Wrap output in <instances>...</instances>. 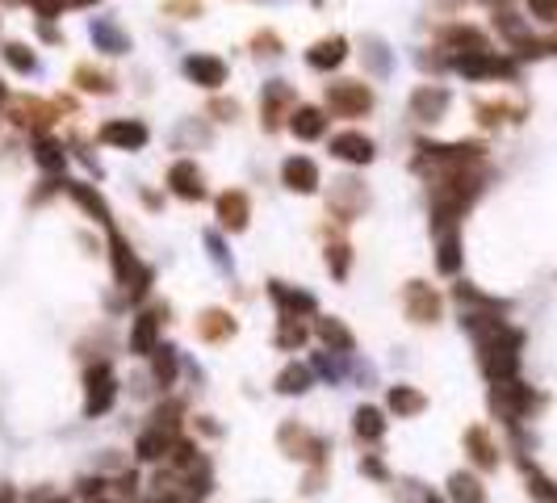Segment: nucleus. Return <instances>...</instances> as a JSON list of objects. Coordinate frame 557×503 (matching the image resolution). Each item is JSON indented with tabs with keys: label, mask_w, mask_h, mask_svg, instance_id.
Returning <instances> with one entry per match:
<instances>
[{
	"label": "nucleus",
	"mask_w": 557,
	"mask_h": 503,
	"mask_svg": "<svg viewBox=\"0 0 557 503\" xmlns=\"http://www.w3.org/2000/svg\"><path fill=\"white\" fill-rule=\"evenodd\" d=\"M315 5H323V0H315Z\"/></svg>",
	"instance_id": "nucleus-55"
},
{
	"label": "nucleus",
	"mask_w": 557,
	"mask_h": 503,
	"mask_svg": "<svg viewBox=\"0 0 557 503\" xmlns=\"http://www.w3.org/2000/svg\"><path fill=\"white\" fill-rule=\"evenodd\" d=\"M403 311L411 323H436L440 319V294L424 281H406L403 290Z\"/></svg>",
	"instance_id": "nucleus-8"
},
{
	"label": "nucleus",
	"mask_w": 557,
	"mask_h": 503,
	"mask_svg": "<svg viewBox=\"0 0 557 503\" xmlns=\"http://www.w3.org/2000/svg\"><path fill=\"white\" fill-rule=\"evenodd\" d=\"M361 474L365 478H373V482H382V487L390 482V470H386V461L377 458V453H365L361 458Z\"/></svg>",
	"instance_id": "nucleus-44"
},
{
	"label": "nucleus",
	"mask_w": 557,
	"mask_h": 503,
	"mask_svg": "<svg viewBox=\"0 0 557 503\" xmlns=\"http://www.w3.org/2000/svg\"><path fill=\"white\" fill-rule=\"evenodd\" d=\"M541 403H545V399H541V394H536L528 382H520V378L491 386V411H494V416H499L507 428H520Z\"/></svg>",
	"instance_id": "nucleus-3"
},
{
	"label": "nucleus",
	"mask_w": 557,
	"mask_h": 503,
	"mask_svg": "<svg viewBox=\"0 0 557 503\" xmlns=\"http://www.w3.org/2000/svg\"><path fill=\"white\" fill-rule=\"evenodd\" d=\"M373 105V93L361 84V80H339V84H327V110L336 118H361Z\"/></svg>",
	"instance_id": "nucleus-7"
},
{
	"label": "nucleus",
	"mask_w": 557,
	"mask_h": 503,
	"mask_svg": "<svg viewBox=\"0 0 557 503\" xmlns=\"http://www.w3.org/2000/svg\"><path fill=\"white\" fill-rule=\"evenodd\" d=\"M445 499L448 503H486L491 495H486V487H482V478L474 470H453L445 478Z\"/></svg>",
	"instance_id": "nucleus-18"
},
{
	"label": "nucleus",
	"mask_w": 557,
	"mask_h": 503,
	"mask_svg": "<svg viewBox=\"0 0 557 503\" xmlns=\"http://www.w3.org/2000/svg\"><path fill=\"white\" fill-rule=\"evenodd\" d=\"M76 84L84 88V93H113V80L105 76V72H97V67H88V64L76 67Z\"/></svg>",
	"instance_id": "nucleus-40"
},
{
	"label": "nucleus",
	"mask_w": 557,
	"mask_h": 503,
	"mask_svg": "<svg viewBox=\"0 0 557 503\" xmlns=\"http://www.w3.org/2000/svg\"><path fill=\"white\" fill-rule=\"evenodd\" d=\"M281 181H285V189H294V193H315L318 189L315 160H307V155H289V160L281 164Z\"/></svg>",
	"instance_id": "nucleus-21"
},
{
	"label": "nucleus",
	"mask_w": 557,
	"mask_h": 503,
	"mask_svg": "<svg viewBox=\"0 0 557 503\" xmlns=\"http://www.w3.org/2000/svg\"><path fill=\"white\" fill-rule=\"evenodd\" d=\"M277 449H281L289 461L310 466V470L327 466V458H331V440L323 437V432H315V428H307L302 419H285V424L277 428Z\"/></svg>",
	"instance_id": "nucleus-2"
},
{
	"label": "nucleus",
	"mask_w": 557,
	"mask_h": 503,
	"mask_svg": "<svg viewBox=\"0 0 557 503\" xmlns=\"http://www.w3.org/2000/svg\"><path fill=\"white\" fill-rule=\"evenodd\" d=\"M172 445H176V437H168L164 428L147 424L139 437H134V458H139L142 466H164L168 453H172Z\"/></svg>",
	"instance_id": "nucleus-11"
},
{
	"label": "nucleus",
	"mask_w": 557,
	"mask_h": 503,
	"mask_svg": "<svg viewBox=\"0 0 557 503\" xmlns=\"http://www.w3.org/2000/svg\"><path fill=\"white\" fill-rule=\"evenodd\" d=\"M520 474H524V487L533 503H557V478H549L545 470H536L528 453H520Z\"/></svg>",
	"instance_id": "nucleus-23"
},
{
	"label": "nucleus",
	"mask_w": 557,
	"mask_h": 503,
	"mask_svg": "<svg viewBox=\"0 0 557 503\" xmlns=\"http://www.w3.org/2000/svg\"><path fill=\"white\" fill-rule=\"evenodd\" d=\"M348 264H352L348 243H327V269H331V277H336V281H344V277H348Z\"/></svg>",
	"instance_id": "nucleus-41"
},
{
	"label": "nucleus",
	"mask_w": 557,
	"mask_h": 503,
	"mask_svg": "<svg viewBox=\"0 0 557 503\" xmlns=\"http://www.w3.org/2000/svg\"><path fill=\"white\" fill-rule=\"evenodd\" d=\"M445 43L461 46L465 55H474V51H486V34L474 30V25H453V30H445Z\"/></svg>",
	"instance_id": "nucleus-37"
},
{
	"label": "nucleus",
	"mask_w": 557,
	"mask_h": 503,
	"mask_svg": "<svg viewBox=\"0 0 557 503\" xmlns=\"http://www.w3.org/2000/svg\"><path fill=\"white\" fill-rule=\"evenodd\" d=\"M164 319H168V307H147L131 319V336H126V349L134 357H151L160 349V331H164Z\"/></svg>",
	"instance_id": "nucleus-5"
},
{
	"label": "nucleus",
	"mask_w": 557,
	"mask_h": 503,
	"mask_svg": "<svg viewBox=\"0 0 557 503\" xmlns=\"http://www.w3.org/2000/svg\"><path fill=\"white\" fill-rule=\"evenodd\" d=\"M310 370L327 386H339L348 378V357H344V352H315V357H310Z\"/></svg>",
	"instance_id": "nucleus-30"
},
{
	"label": "nucleus",
	"mask_w": 557,
	"mask_h": 503,
	"mask_svg": "<svg viewBox=\"0 0 557 503\" xmlns=\"http://www.w3.org/2000/svg\"><path fill=\"white\" fill-rule=\"evenodd\" d=\"M168 13H201L197 0H168Z\"/></svg>",
	"instance_id": "nucleus-51"
},
{
	"label": "nucleus",
	"mask_w": 557,
	"mask_h": 503,
	"mask_svg": "<svg viewBox=\"0 0 557 503\" xmlns=\"http://www.w3.org/2000/svg\"><path fill=\"white\" fill-rule=\"evenodd\" d=\"M461 328L474 336L478 344V365L486 373V382H512L520 378V349H524V331L512 328L507 319L491 315V311H465L461 315Z\"/></svg>",
	"instance_id": "nucleus-1"
},
{
	"label": "nucleus",
	"mask_w": 557,
	"mask_h": 503,
	"mask_svg": "<svg viewBox=\"0 0 557 503\" xmlns=\"http://www.w3.org/2000/svg\"><path fill=\"white\" fill-rule=\"evenodd\" d=\"M176 373H181V357H176L172 344H160V349L151 352V378L160 390H172L176 386Z\"/></svg>",
	"instance_id": "nucleus-28"
},
{
	"label": "nucleus",
	"mask_w": 557,
	"mask_h": 503,
	"mask_svg": "<svg viewBox=\"0 0 557 503\" xmlns=\"http://www.w3.org/2000/svg\"><path fill=\"white\" fill-rule=\"evenodd\" d=\"M64 5H72V9H88V5H97V0H64Z\"/></svg>",
	"instance_id": "nucleus-52"
},
{
	"label": "nucleus",
	"mask_w": 557,
	"mask_h": 503,
	"mask_svg": "<svg viewBox=\"0 0 557 503\" xmlns=\"http://www.w3.org/2000/svg\"><path fill=\"white\" fill-rule=\"evenodd\" d=\"M386 428H390V419H386L382 407L361 403L357 411H352V437L361 440V445H382V440H386Z\"/></svg>",
	"instance_id": "nucleus-13"
},
{
	"label": "nucleus",
	"mask_w": 557,
	"mask_h": 503,
	"mask_svg": "<svg viewBox=\"0 0 557 503\" xmlns=\"http://www.w3.org/2000/svg\"><path fill=\"white\" fill-rule=\"evenodd\" d=\"M331 155L348 160V164H369L373 160V139H365L361 131H344L331 139Z\"/></svg>",
	"instance_id": "nucleus-25"
},
{
	"label": "nucleus",
	"mask_w": 557,
	"mask_h": 503,
	"mask_svg": "<svg viewBox=\"0 0 557 503\" xmlns=\"http://www.w3.org/2000/svg\"><path fill=\"white\" fill-rule=\"evenodd\" d=\"M219 222L227 231H243L248 227V214H251V206H248V193L243 189H227V193L219 197Z\"/></svg>",
	"instance_id": "nucleus-24"
},
{
	"label": "nucleus",
	"mask_w": 557,
	"mask_h": 503,
	"mask_svg": "<svg viewBox=\"0 0 557 503\" xmlns=\"http://www.w3.org/2000/svg\"><path fill=\"white\" fill-rule=\"evenodd\" d=\"M256 55H281V38L277 34H256Z\"/></svg>",
	"instance_id": "nucleus-46"
},
{
	"label": "nucleus",
	"mask_w": 557,
	"mask_h": 503,
	"mask_svg": "<svg viewBox=\"0 0 557 503\" xmlns=\"http://www.w3.org/2000/svg\"><path fill=\"white\" fill-rule=\"evenodd\" d=\"M34 160H38V168H46V173H64L67 152H64V143H55V139H38Z\"/></svg>",
	"instance_id": "nucleus-38"
},
{
	"label": "nucleus",
	"mask_w": 557,
	"mask_h": 503,
	"mask_svg": "<svg viewBox=\"0 0 557 503\" xmlns=\"http://www.w3.org/2000/svg\"><path fill=\"white\" fill-rule=\"evenodd\" d=\"M5 101H9V88H5V80H0V105H5Z\"/></svg>",
	"instance_id": "nucleus-53"
},
{
	"label": "nucleus",
	"mask_w": 557,
	"mask_h": 503,
	"mask_svg": "<svg viewBox=\"0 0 557 503\" xmlns=\"http://www.w3.org/2000/svg\"><path fill=\"white\" fill-rule=\"evenodd\" d=\"M34 9H38V17H43V22H51V17H59V13H64V0H30Z\"/></svg>",
	"instance_id": "nucleus-48"
},
{
	"label": "nucleus",
	"mask_w": 557,
	"mask_h": 503,
	"mask_svg": "<svg viewBox=\"0 0 557 503\" xmlns=\"http://www.w3.org/2000/svg\"><path fill=\"white\" fill-rule=\"evenodd\" d=\"M277 394H285V399H302V394L315 386V370L310 365H302V361H289L281 373H277Z\"/></svg>",
	"instance_id": "nucleus-26"
},
{
	"label": "nucleus",
	"mask_w": 557,
	"mask_h": 503,
	"mask_svg": "<svg viewBox=\"0 0 557 503\" xmlns=\"http://www.w3.org/2000/svg\"><path fill=\"white\" fill-rule=\"evenodd\" d=\"M453 294H457V302H461V307L470 302V307H482V311H491V315H503V311H507V302H503V298L482 294L478 285H470V281H461L457 290H453Z\"/></svg>",
	"instance_id": "nucleus-36"
},
{
	"label": "nucleus",
	"mask_w": 557,
	"mask_h": 503,
	"mask_svg": "<svg viewBox=\"0 0 557 503\" xmlns=\"http://www.w3.org/2000/svg\"><path fill=\"white\" fill-rule=\"evenodd\" d=\"M315 336H318V344H323L327 352H344V357H352V349H357L352 328L344 323V319H336V315H318L315 319Z\"/></svg>",
	"instance_id": "nucleus-14"
},
{
	"label": "nucleus",
	"mask_w": 557,
	"mask_h": 503,
	"mask_svg": "<svg viewBox=\"0 0 557 503\" xmlns=\"http://www.w3.org/2000/svg\"><path fill=\"white\" fill-rule=\"evenodd\" d=\"M151 424H155V428H164L168 437H176V428H181V403L155 407V411H151Z\"/></svg>",
	"instance_id": "nucleus-42"
},
{
	"label": "nucleus",
	"mask_w": 557,
	"mask_h": 503,
	"mask_svg": "<svg viewBox=\"0 0 557 503\" xmlns=\"http://www.w3.org/2000/svg\"><path fill=\"white\" fill-rule=\"evenodd\" d=\"M67 193L76 197L80 206H84L88 214H93V219L101 222V227H113V219H110V206L101 202V193H93V189H88V185H80V181H76V185H67Z\"/></svg>",
	"instance_id": "nucleus-35"
},
{
	"label": "nucleus",
	"mask_w": 557,
	"mask_h": 503,
	"mask_svg": "<svg viewBox=\"0 0 557 503\" xmlns=\"http://www.w3.org/2000/svg\"><path fill=\"white\" fill-rule=\"evenodd\" d=\"M528 5H533V13L541 22H557V0H528Z\"/></svg>",
	"instance_id": "nucleus-49"
},
{
	"label": "nucleus",
	"mask_w": 557,
	"mask_h": 503,
	"mask_svg": "<svg viewBox=\"0 0 557 503\" xmlns=\"http://www.w3.org/2000/svg\"><path fill=\"white\" fill-rule=\"evenodd\" d=\"M185 76L201 88H222L227 84V64L219 55H189L185 59Z\"/></svg>",
	"instance_id": "nucleus-22"
},
{
	"label": "nucleus",
	"mask_w": 557,
	"mask_h": 503,
	"mask_svg": "<svg viewBox=\"0 0 557 503\" xmlns=\"http://www.w3.org/2000/svg\"><path fill=\"white\" fill-rule=\"evenodd\" d=\"M461 445H465V453H470L474 470L494 474L503 466V449H499V440L491 437V428H486V424H470V428H465Z\"/></svg>",
	"instance_id": "nucleus-6"
},
{
	"label": "nucleus",
	"mask_w": 557,
	"mask_h": 503,
	"mask_svg": "<svg viewBox=\"0 0 557 503\" xmlns=\"http://www.w3.org/2000/svg\"><path fill=\"white\" fill-rule=\"evenodd\" d=\"M310 340V328L302 323V319H289V315H281V323H277V336H273V344L281 352H298L302 344Z\"/></svg>",
	"instance_id": "nucleus-32"
},
{
	"label": "nucleus",
	"mask_w": 557,
	"mask_h": 503,
	"mask_svg": "<svg viewBox=\"0 0 557 503\" xmlns=\"http://www.w3.org/2000/svg\"><path fill=\"white\" fill-rule=\"evenodd\" d=\"M294 101V88L281 84V80H273V84H264V97H260V113H264V126L273 131L277 126V113H281V105H289Z\"/></svg>",
	"instance_id": "nucleus-31"
},
{
	"label": "nucleus",
	"mask_w": 557,
	"mask_h": 503,
	"mask_svg": "<svg viewBox=\"0 0 557 503\" xmlns=\"http://www.w3.org/2000/svg\"><path fill=\"white\" fill-rule=\"evenodd\" d=\"M289 131H294L298 139H318V134L327 131V113L315 110V105H298V110L289 113Z\"/></svg>",
	"instance_id": "nucleus-29"
},
{
	"label": "nucleus",
	"mask_w": 557,
	"mask_h": 503,
	"mask_svg": "<svg viewBox=\"0 0 557 503\" xmlns=\"http://www.w3.org/2000/svg\"><path fill=\"white\" fill-rule=\"evenodd\" d=\"M93 43H97V51H110V55H126L131 51V38L113 22H93Z\"/></svg>",
	"instance_id": "nucleus-34"
},
{
	"label": "nucleus",
	"mask_w": 557,
	"mask_h": 503,
	"mask_svg": "<svg viewBox=\"0 0 557 503\" xmlns=\"http://www.w3.org/2000/svg\"><path fill=\"white\" fill-rule=\"evenodd\" d=\"M101 143H110V147H122V152H139L142 143H147V126L134 118H113L101 126Z\"/></svg>",
	"instance_id": "nucleus-16"
},
{
	"label": "nucleus",
	"mask_w": 557,
	"mask_h": 503,
	"mask_svg": "<svg viewBox=\"0 0 557 503\" xmlns=\"http://www.w3.org/2000/svg\"><path fill=\"white\" fill-rule=\"evenodd\" d=\"M193 331H197V340H206V344H227V340L239 331V323H235V315H230V311L210 307V311H201V315H197Z\"/></svg>",
	"instance_id": "nucleus-12"
},
{
	"label": "nucleus",
	"mask_w": 557,
	"mask_h": 503,
	"mask_svg": "<svg viewBox=\"0 0 557 503\" xmlns=\"http://www.w3.org/2000/svg\"><path fill=\"white\" fill-rule=\"evenodd\" d=\"M168 185H172L176 197H185V202H201L206 197V181H201V168L193 160H176L168 168Z\"/></svg>",
	"instance_id": "nucleus-17"
},
{
	"label": "nucleus",
	"mask_w": 557,
	"mask_h": 503,
	"mask_svg": "<svg viewBox=\"0 0 557 503\" xmlns=\"http://www.w3.org/2000/svg\"><path fill=\"white\" fill-rule=\"evenodd\" d=\"M9 118L17 122L22 131H46V126L55 122V110H51L46 101H38V97H22V101H13Z\"/></svg>",
	"instance_id": "nucleus-20"
},
{
	"label": "nucleus",
	"mask_w": 557,
	"mask_h": 503,
	"mask_svg": "<svg viewBox=\"0 0 557 503\" xmlns=\"http://www.w3.org/2000/svg\"><path fill=\"white\" fill-rule=\"evenodd\" d=\"M406 491H411V499L415 503H448L445 495H436L432 487H424V482H406Z\"/></svg>",
	"instance_id": "nucleus-45"
},
{
	"label": "nucleus",
	"mask_w": 557,
	"mask_h": 503,
	"mask_svg": "<svg viewBox=\"0 0 557 503\" xmlns=\"http://www.w3.org/2000/svg\"><path fill=\"white\" fill-rule=\"evenodd\" d=\"M448 110V93L440 84H424L411 93V118L419 122H440Z\"/></svg>",
	"instance_id": "nucleus-19"
},
{
	"label": "nucleus",
	"mask_w": 557,
	"mask_h": 503,
	"mask_svg": "<svg viewBox=\"0 0 557 503\" xmlns=\"http://www.w3.org/2000/svg\"><path fill=\"white\" fill-rule=\"evenodd\" d=\"M5 59H9V67H17V72H34V67H38V59H34V51L25 43H9L5 46Z\"/></svg>",
	"instance_id": "nucleus-43"
},
{
	"label": "nucleus",
	"mask_w": 557,
	"mask_h": 503,
	"mask_svg": "<svg viewBox=\"0 0 557 503\" xmlns=\"http://www.w3.org/2000/svg\"><path fill=\"white\" fill-rule=\"evenodd\" d=\"M453 67H457L461 76H470V80L512 76V72H515L512 59H499L494 51H474V55H457V59H453Z\"/></svg>",
	"instance_id": "nucleus-9"
},
{
	"label": "nucleus",
	"mask_w": 557,
	"mask_h": 503,
	"mask_svg": "<svg viewBox=\"0 0 557 503\" xmlns=\"http://www.w3.org/2000/svg\"><path fill=\"white\" fill-rule=\"evenodd\" d=\"M210 113H222V122H227V118H235V113H239V105H235V101H214V105H210Z\"/></svg>",
	"instance_id": "nucleus-50"
},
{
	"label": "nucleus",
	"mask_w": 557,
	"mask_h": 503,
	"mask_svg": "<svg viewBox=\"0 0 557 503\" xmlns=\"http://www.w3.org/2000/svg\"><path fill=\"white\" fill-rule=\"evenodd\" d=\"M76 495L88 503H105L110 499V478H105V474H84V478L76 482Z\"/></svg>",
	"instance_id": "nucleus-39"
},
{
	"label": "nucleus",
	"mask_w": 557,
	"mask_h": 503,
	"mask_svg": "<svg viewBox=\"0 0 557 503\" xmlns=\"http://www.w3.org/2000/svg\"><path fill=\"white\" fill-rule=\"evenodd\" d=\"M344 55H348V43L339 38V34H331V38H323V43H315L307 51V64L315 67V72H331V67L344 64Z\"/></svg>",
	"instance_id": "nucleus-27"
},
{
	"label": "nucleus",
	"mask_w": 557,
	"mask_h": 503,
	"mask_svg": "<svg viewBox=\"0 0 557 503\" xmlns=\"http://www.w3.org/2000/svg\"><path fill=\"white\" fill-rule=\"evenodd\" d=\"M386 411H390V416H398V419H415V416H424V411H427V394L419 390V386L398 382V386H390V390H386Z\"/></svg>",
	"instance_id": "nucleus-15"
},
{
	"label": "nucleus",
	"mask_w": 557,
	"mask_h": 503,
	"mask_svg": "<svg viewBox=\"0 0 557 503\" xmlns=\"http://www.w3.org/2000/svg\"><path fill=\"white\" fill-rule=\"evenodd\" d=\"M482 5H499V0H482Z\"/></svg>",
	"instance_id": "nucleus-54"
},
{
	"label": "nucleus",
	"mask_w": 557,
	"mask_h": 503,
	"mask_svg": "<svg viewBox=\"0 0 557 503\" xmlns=\"http://www.w3.org/2000/svg\"><path fill=\"white\" fill-rule=\"evenodd\" d=\"M436 269L445 277H453L461 269V240H457V231H440V235H436Z\"/></svg>",
	"instance_id": "nucleus-33"
},
{
	"label": "nucleus",
	"mask_w": 557,
	"mask_h": 503,
	"mask_svg": "<svg viewBox=\"0 0 557 503\" xmlns=\"http://www.w3.org/2000/svg\"><path fill=\"white\" fill-rule=\"evenodd\" d=\"M269 298H273L277 311L289 319H302V315H315L318 311L310 290H298V285H285V281H269Z\"/></svg>",
	"instance_id": "nucleus-10"
},
{
	"label": "nucleus",
	"mask_w": 557,
	"mask_h": 503,
	"mask_svg": "<svg viewBox=\"0 0 557 503\" xmlns=\"http://www.w3.org/2000/svg\"><path fill=\"white\" fill-rule=\"evenodd\" d=\"M113 403H118V378H113V370L105 361L88 365L84 370V419H97L105 411H113Z\"/></svg>",
	"instance_id": "nucleus-4"
},
{
	"label": "nucleus",
	"mask_w": 557,
	"mask_h": 503,
	"mask_svg": "<svg viewBox=\"0 0 557 503\" xmlns=\"http://www.w3.org/2000/svg\"><path fill=\"white\" fill-rule=\"evenodd\" d=\"M206 248H210V256H214V264H219V269H230V261H227V248H222V240H219V235H214V231H210V235H206Z\"/></svg>",
	"instance_id": "nucleus-47"
}]
</instances>
